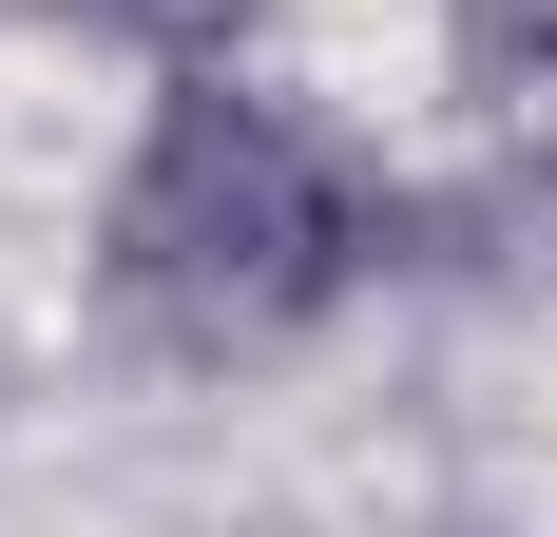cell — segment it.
<instances>
[{"label": "cell", "instance_id": "6da1fadb", "mask_svg": "<svg viewBox=\"0 0 557 537\" xmlns=\"http://www.w3.org/2000/svg\"><path fill=\"white\" fill-rule=\"evenodd\" d=\"M385 230L404 192L327 115L250 97V77H154V115L97 192V308L173 365H250V346H308L385 268Z\"/></svg>", "mask_w": 557, "mask_h": 537}]
</instances>
